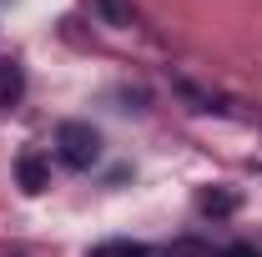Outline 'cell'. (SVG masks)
Returning a JSON list of instances; mask_svg holds the SVG:
<instances>
[{
  "mask_svg": "<svg viewBox=\"0 0 262 257\" xmlns=\"http://www.w3.org/2000/svg\"><path fill=\"white\" fill-rule=\"evenodd\" d=\"M56 152H61L66 166L86 172V166L101 161V131L91 126V121H61V126H56Z\"/></svg>",
  "mask_w": 262,
  "mask_h": 257,
  "instance_id": "6da1fadb",
  "label": "cell"
},
{
  "mask_svg": "<svg viewBox=\"0 0 262 257\" xmlns=\"http://www.w3.org/2000/svg\"><path fill=\"white\" fill-rule=\"evenodd\" d=\"M15 177H20V187H26L31 197H40L46 187H51V166H46V157H35V152L15 161Z\"/></svg>",
  "mask_w": 262,
  "mask_h": 257,
  "instance_id": "7a4b0ae2",
  "label": "cell"
},
{
  "mask_svg": "<svg viewBox=\"0 0 262 257\" xmlns=\"http://www.w3.org/2000/svg\"><path fill=\"white\" fill-rule=\"evenodd\" d=\"M26 96V71L20 61H0V106H15Z\"/></svg>",
  "mask_w": 262,
  "mask_h": 257,
  "instance_id": "3957f363",
  "label": "cell"
},
{
  "mask_svg": "<svg viewBox=\"0 0 262 257\" xmlns=\"http://www.w3.org/2000/svg\"><path fill=\"white\" fill-rule=\"evenodd\" d=\"M196 207H202V212H212V217H227L232 207H237V197H232V192H202Z\"/></svg>",
  "mask_w": 262,
  "mask_h": 257,
  "instance_id": "277c9868",
  "label": "cell"
},
{
  "mask_svg": "<svg viewBox=\"0 0 262 257\" xmlns=\"http://www.w3.org/2000/svg\"><path fill=\"white\" fill-rule=\"evenodd\" d=\"M101 10H106V15L116 20V26H126V20H131V10L121 5V0H101Z\"/></svg>",
  "mask_w": 262,
  "mask_h": 257,
  "instance_id": "5b68a950",
  "label": "cell"
},
{
  "mask_svg": "<svg viewBox=\"0 0 262 257\" xmlns=\"http://www.w3.org/2000/svg\"><path fill=\"white\" fill-rule=\"evenodd\" d=\"M146 257H207L202 247H192V242H177L171 252H146Z\"/></svg>",
  "mask_w": 262,
  "mask_h": 257,
  "instance_id": "8992f818",
  "label": "cell"
},
{
  "mask_svg": "<svg viewBox=\"0 0 262 257\" xmlns=\"http://www.w3.org/2000/svg\"><path fill=\"white\" fill-rule=\"evenodd\" d=\"M96 257H146V247H96Z\"/></svg>",
  "mask_w": 262,
  "mask_h": 257,
  "instance_id": "52a82bcc",
  "label": "cell"
},
{
  "mask_svg": "<svg viewBox=\"0 0 262 257\" xmlns=\"http://www.w3.org/2000/svg\"><path fill=\"white\" fill-rule=\"evenodd\" d=\"M222 257H262L252 242H232V247H222Z\"/></svg>",
  "mask_w": 262,
  "mask_h": 257,
  "instance_id": "ba28073f",
  "label": "cell"
}]
</instances>
